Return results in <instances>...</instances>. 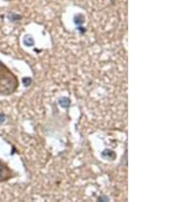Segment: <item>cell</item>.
<instances>
[{
    "label": "cell",
    "instance_id": "6da1fadb",
    "mask_svg": "<svg viewBox=\"0 0 183 202\" xmlns=\"http://www.w3.org/2000/svg\"><path fill=\"white\" fill-rule=\"evenodd\" d=\"M18 81L16 75L0 61V95L8 96L16 91Z\"/></svg>",
    "mask_w": 183,
    "mask_h": 202
},
{
    "label": "cell",
    "instance_id": "7a4b0ae2",
    "mask_svg": "<svg viewBox=\"0 0 183 202\" xmlns=\"http://www.w3.org/2000/svg\"><path fill=\"white\" fill-rule=\"evenodd\" d=\"M12 177H13V174L10 171V168L6 164L3 163L2 161H0V183L8 181Z\"/></svg>",
    "mask_w": 183,
    "mask_h": 202
},
{
    "label": "cell",
    "instance_id": "3957f363",
    "mask_svg": "<svg viewBox=\"0 0 183 202\" xmlns=\"http://www.w3.org/2000/svg\"><path fill=\"white\" fill-rule=\"evenodd\" d=\"M101 156L103 157V158H105V159L112 160V159L115 158V153H114V151H112V150L106 149V150H104V151L101 153Z\"/></svg>",
    "mask_w": 183,
    "mask_h": 202
},
{
    "label": "cell",
    "instance_id": "277c9868",
    "mask_svg": "<svg viewBox=\"0 0 183 202\" xmlns=\"http://www.w3.org/2000/svg\"><path fill=\"white\" fill-rule=\"evenodd\" d=\"M58 102H59V105L63 108H67L70 105V100L67 97H61Z\"/></svg>",
    "mask_w": 183,
    "mask_h": 202
},
{
    "label": "cell",
    "instance_id": "5b68a950",
    "mask_svg": "<svg viewBox=\"0 0 183 202\" xmlns=\"http://www.w3.org/2000/svg\"><path fill=\"white\" fill-rule=\"evenodd\" d=\"M24 43L27 46H33L34 45V40H33L31 36H25V39H24Z\"/></svg>",
    "mask_w": 183,
    "mask_h": 202
},
{
    "label": "cell",
    "instance_id": "8992f818",
    "mask_svg": "<svg viewBox=\"0 0 183 202\" xmlns=\"http://www.w3.org/2000/svg\"><path fill=\"white\" fill-rule=\"evenodd\" d=\"M83 21H85V17H83V14H78V16H74V23L78 26L80 25V24H83Z\"/></svg>",
    "mask_w": 183,
    "mask_h": 202
},
{
    "label": "cell",
    "instance_id": "52a82bcc",
    "mask_svg": "<svg viewBox=\"0 0 183 202\" xmlns=\"http://www.w3.org/2000/svg\"><path fill=\"white\" fill-rule=\"evenodd\" d=\"M23 83H24L25 87H29L31 85V83H32V79L31 78H24L23 79Z\"/></svg>",
    "mask_w": 183,
    "mask_h": 202
},
{
    "label": "cell",
    "instance_id": "ba28073f",
    "mask_svg": "<svg viewBox=\"0 0 183 202\" xmlns=\"http://www.w3.org/2000/svg\"><path fill=\"white\" fill-rule=\"evenodd\" d=\"M8 18H9V20L11 21H16V20H20V16H16V14L10 13V14H8Z\"/></svg>",
    "mask_w": 183,
    "mask_h": 202
},
{
    "label": "cell",
    "instance_id": "9c48e42d",
    "mask_svg": "<svg viewBox=\"0 0 183 202\" xmlns=\"http://www.w3.org/2000/svg\"><path fill=\"white\" fill-rule=\"evenodd\" d=\"M5 120H6V116L4 113H2V112H0V124H3L5 122Z\"/></svg>",
    "mask_w": 183,
    "mask_h": 202
},
{
    "label": "cell",
    "instance_id": "30bf717a",
    "mask_svg": "<svg viewBox=\"0 0 183 202\" xmlns=\"http://www.w3.org/2000/svg\"><path fill=\"white\" fill-rule=\"evenodd\" d=\"M98 199H99V201H109V197L102 196V197H99Z\"/></svg>",
    "mask_w": 183,
    "mask_h": 202
}]
</instances>
